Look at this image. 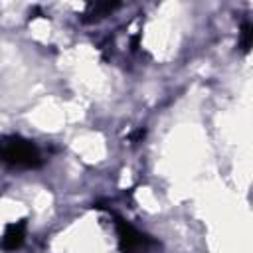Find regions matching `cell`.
Wrapping results in <instances>:
<instances>
[{
	"mask_svg": "<svg viewBox=\"0 0 253 253\" xmlns=\"http://www.w3.org/2000/svg\"><path fill=\"white\" fill-rule=\"evenodd\" d=\"M0 164L14 170H36L43 166L40 148L18 134L0 136Z\"/></svg>",
	"mask_w": 253,
	"mask_h": 253,
	"instance_id": "6da1fadb",
	"label": "cell"
},
{
	"mask_svg": "<svg viewBox=\"0 0 253 253\" xmlns=\"http://www.w3.org/2000/svg\"><path fill=\"white\" fill-rule=\"evenodd\" d=\"M117 227V237H119V249L123 253H138L144 251L148 245H152V239L144 233H140L136 227H132L128 221L117 217L115 221Z\"/></svg>",
	"mask_w": 253,
	"mask_h": 253,
	"instance_id": "7a4b0ae2",
	"label": "cell"
},
{
	"mask_svg": "<svg viewBox=\"0 0 253 253\" xmlns=\"http://www.w3.org/2000/svg\"><path fill=\"white\" fill-rule=\"evenodd\" d=\"M26 227H28V221L26 219H20L16 223H10L4 231V237H2V249L6 251H16L24 245V239H26Z\"/></svg>",
	"mask_w": 253,
	"mask_h": 253,
	"instance_id": "3957f363",
	"label": "cell"
},
{
	"mask_svg": "<svg viewBox=\"0 0 253 253\" xmlns=\"http://www.w3.org/2000/svg\"><path fill=\"white\" fill-rule=\"evenodd\" d=\"M117 8H121L119 2H91V4H87V10H85L81 22H85V24L97 22V20L113 14Z\"/></svg>",
	"mask_w": 253,
	"mask_h": 253,
	"instance_id": "277c9868",
	"label": "cell"
},
{
	"mask_svg": "<svg viewBox=\"0 0 253 253\" xmlns=\"http://www.w3.org/2000/svg\"><path fill=\"white\" fill-rule=\"evenodd\" d=\"M251 43H253V24L249 20H245L241 24V30H239V49L243 53H249Z\"/></svg>",
	"mask_w": 253,
	"mask_h": 253,
	"instance_id": "5b68a950",
	"label": "cell"
}]
</instances>
